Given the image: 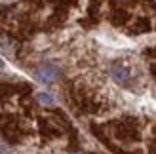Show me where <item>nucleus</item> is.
Wrapping results in <instances>:
<instances>
[{"label": "nucleus", "mask_w": 156, "mask_h": 154, "mask_svg": "<svg viewBox=\"0 0 156 154\" xmlns=\"http://www.w3.org/2000/svg\"><path fill=\"white\" fill-rule=\"evenodd\" d=\"M36 78L40 80V82H53L57 78V68L53 67V65H42L40 68L36 71Z\"/></svg>", "instance_id": "1"}, {"label": "nucleus", "mask_w": 156, "mask_h": 154, "mask_svg": "<svg viewBox=\"0 0 156 154\" xmlns=\"http://www.w3.org/2000/svg\"><path fill=\"white\" fill-rule=\"evenodd\" d=\"M111 74H112V78L118 82V84L128 82V78H129L128 68H126V67H122V65H114V67H112V71H111Z\"/></svg>", "instance_id": "2"}, {"label": "nucleus", "mask_w": 156, "mask_h": 154, "mask_svg": "<svg viewBox=\"0 0 156 154\" xmlns=\"http://www.w3.org/2000/svg\"><path fill=\"white\" fill-rule=\"evenodd\" d=\"M36 101L40 105H44V107H53V105H55V99H53L50 93H46V91H38V93H36Z\"/></svg>", "instance_id": "3"}, {"label": "nucleus", "mask_w": 156, "mask_h": 154, "mask_svg": "<svg viewBox=\"0 0 156 154\" xmlns=\"http://www.w3.org/2000/svg\"><path fill=\"white\" fill-rule=\"evenodd\" d=\"M2 68H4V61L0 59V71H2Z\"/></svg>", "instance_id": "4"}]
</instances>
